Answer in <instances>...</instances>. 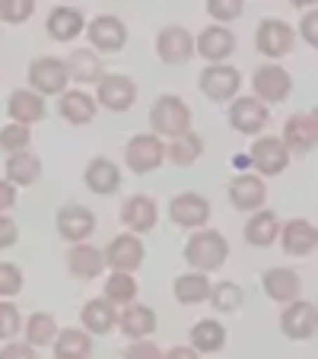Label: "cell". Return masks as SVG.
I'll use <instances>...</instances> for the list:
<instances>
[{
    "label": "cell",
    "instance_id": "11",
    "mask_svg": "<svg viewBox=\"0 0 318 359\" xmlns=\"http://www.w3.org/2000/svg\"><path fill=\"white\" fill-rule=\"evenodd\" d=\"M156 55L169 67H182L194 57V35L182 26H166L156 35Z\"/></svg>",
    "mask_w": 318,
    "mask_h": 359
},
{
    "label": "cell",
    "instance_id": "5",
    "mask_svg": "<svg viewBox=\"0 0 318 359\" xmlns=\"http://www.w3.org/2000/svg\"><path fill=\"white\" fill-rule=\"evenodd\" d=\"M197 86H201V93L207 95L210 102H230L239 95V89H242V74H239L232 64H207V67L201 70V76H197Z\"/></svg>",
    "mask_w": 318,
    "mask_h": 359
},
{
    "label": "cell",
    "instance_id": "3",
    "mask_svg": "<svg viewBox=\"0 0 318 359\" xmlns=\"http://www.w3.org/2000/svg\"><path fill=\"white\" fill-rule=\"evenodd\" d=\"M290 159L293 156L286 153L284 140L274 134H258L255 143H251V149H249V165L261 178H274V175H280V172H286Z\"/></svg>",
    "mask_w": 318,
    "mask_h": 359
},
{
    "label": "cell",
    "instance_id": "9",
    "mask_svg": "<svg viewBox=\"0 0 318 359\" xmlns=\"http://www.w3.org/2000/svg\"><path fill=\"white\" fill-rule=\"evenodd\" d=\"M284 147L290 156H309L312 149H315V140H318V118L315 111H296V115L286 118L284 124Z\"/></svg>",
    "mask_w": 318,
    "mask_h": 359
},
{
    "label": "cell",
    "instance_id": "39",
    "mask_svg": "<svg viewBox=\"0 0 318 359\" xmlns=\"http://www.w3.org/2000/svg\"><path fill=\"white\" fill-rule=\"evenodd\" d=\"M242 286L232 283V280H223V283H210V302L217 312H236L239 305H242Z\"/></svg>",
    "mask_w": 318,
    "mask_h": 359
},
{
    "label": "cell",
    "instance_id": "14",
    "mask_svg": "<svg viewBox=\"0 0 318 359\" xmlns=\"http://www.w3.org/2000/svg\"><path fill=\"white\" fill-rule=\"evenodd\" d=\"M105 267L112 271H124V273H134L137 267L143 264V242L134 236V232H124V236H115L105 248Z\"/></svg>",
    "mask_w": 318,
    "mask_h": 359
},
{
    "label": "cell",
    "instance_id": "23",
    "mask_svg": "<svg viewBox=\"0 0 318 359\" xmlns=\"http://www.w3.org/2000/svg\"><path fill=\"white\" fill-rule=\"evenodd\" d=\"M95 99L89 93H83V89H64L61 95H58V111H61V118L67 124H74V128H83V124H89L95 118Z\"/></svg>",
    "mask_w": 318,
    "mask_h": 359
},
{
    "label": "cell",
    "instance_id": "12",
    "mask_svg": "<svg viewBox=\"0 0 318 359\" xmlns=\"http://www.w3.org/2000/svg\"><path fill=\"white\" fill-rule=\"evenodd\" d=\"M169 219L178 229H201L210 219V201L197 191H182L169 201Z\"/></svg>",
    "mask_w": 318,
    "mask_h": 359
},
{
    "label": "cell",
    "instance_id": "17",
    "mask_svg": "<svg viewBox=\"0 0 318 359\" xmlns=\"http://www.w3.org/2000/svg\"><path fill=\"white\" fill-rule=\"evenodd\" d=\"M280 245H284V251L290 255V258H305V255H312L318 245V229L312 219H290V223H280Z\"/></svg>",
    "mask_w": 318,
    "mask_h": 359
},
{
    "label": "cell",
    "instance_id": "34",
    "mask_svg": "<svg viewBox=\"0 0 318 359\" xmlns=\"http://www.w3.org/2000/svg\"><path fill=\"white\" fill-rule=\"evenodd\" d=\"M201 156H204V140L194 130H185V134L172 137V140L166 143V159H169L172 165H178V169L194 165Z\"/></svg>",
    "mask_w": 318,
    "mask_h": 359
},
{
    "label": "cell",
    "instance_id": "46",
    "mask_svg": "<svg viewBox=\"0 0 318 359\" xmlns=\"http://www.w3.org/2000/svg\"><path fill=\"white\" fill-rule=\"evenodd\" d=\"M16 238H20V226H16V219L7 217V213H0V251L13 248Z\"/></svg>",
    "mask_w": 318,
    "mask_h": 359
},
{
    "label": "cell",
    "instance_id": "49",
    "mask_svg": "<svg viewBox=\"0 0 318 359\" xmlns=\"http://www.w3.org/2000/svg\"><path fill=\"white\" fill-rule=\"evenodd\" d=\"M13 203H16V184L4 178V182H0V213H7Z\"/></svg>",
    "mask_w": 318,
    "mask_h": 359
},
{
    "label": "cell",
    "instance_id": "48",
    "mask_svg": "<svg viewBox=\"0 0 318 359\" xmlns=\"http://www.w3.org/2000/svg\"><path fill=\"white\" fill-rule=\"evenodd\" d=\"M315 26H318L315 7H309V10H305V16H303V22H299V35L305 39V45H309V48H315V45H318V32H315Z\"/></svg>",
    "mask_w": 318,
    "mask_h": 359
},
{
    "label": "cell",
    "instance_id": "50",
    "mask_svg": "<svg viewBox=\"0 0 318 359\" xmlns=\"http://www.w3.org/2000/svg\"><path fill=\"white\" fill-rule=\"evenodd\" d=\"M169 356H197V350L194 346H172Z\"/></svg>",
    "mask_w": 318,
    "mask_h": 359
},
{
    "label": "cell",
    "instance_id": "36",
    "mask_svg": "<svg viewBox=\"0 0 318 359\" xmlns=\"http://www.w3.org/2000/svg\"><path fill=\"white\" fill-rule=\"evenodd\" d=\"M191 346L197 353H220L226 346V327L217 318H204L191 327Z\"/></svg>",
    "mask_w": 318,
    "mask_h": 359
},
{
    "label": "cell",
    "instance_id": "15",
    "mask_svg": "<svg viewBox=\"0 0 318 359\" xmlns=\"http://www.w3.org/2000/svg\"><path fill=\"white\" fill-rule=\"evenodd\" d=\"M232 51H236V35H232V29L220 26V22L207 26L194 39V55L204 57L207 64H223Z\"/></svg>",
    "mask_w": 318,
    "mask_h": 359
},
{
    "label": "cell",
    "instance_id": "35",
    "mask_svg": "<svg viewBox=\"0 0 318 359\" xmlns=\"http://www.w3.org/2000/svg\"><path fill=\"white\" fill-rule=\"evenodd\" d=\"M67 76L74 83H99L102 80V61L93 48H77L70 51L67 61Z\"/></svg>",
    "mask_w": 318,
    "mask_h": 359
},
{
    "label": "cell",
    "instance_id": "44",
    "mask_svg": "<svg viewBox=\"0 0 318 359\" xmlns=\"http://www.w3.org/2000/svg\"><path fill=\"white\" fill-rule=\"evenodd\" d=\"M22 290V271L16 264L0 261V299H10Z\"/></svg>",
    "mask_w": 318,
    "mask_h": 359
},
{
    "label": "cell",
    "instance_id": "38",
    "mask_svg": "<svg viewBox=\"0 0 318 359\" xmlns=\"http://www.w3.org/2000/svg\"><path fill=\"white\" fill-rule=\"evenodd\" d=\"M102 296L109 299L115 309H124L128 302L137 299V280L134 273H124V271H112V277L105 280V292Z\"/></svg>",
    "mask_w": 318,
    "mask_h": 359
},
{
    "label": "cell",
    "instance_id": "26",
    "mask_svg": "<svg viewBox=\"0 0 318 359\" xmlns=\"http://www.w3.org/2000/svg\"><path fill=\"white\" fill-rule=\"evenodd\" d=\"M67 271L74 273L77 280H95L105 271V255H102L95 245L74 242V248H70V255H67Z\"/></svg>",
    "mask_w": 318,
    "mask_h": 359
},
{
    "label": "cell",
    "instance_id": "28",
    "mask_svg": "<svg viewBox=\"0 0 318 359\" xmlns=\"http://www.w3.org/2000/svg\"><path fill=\"white\" fill-rule=\"evenodd\" d=\"M121 327V334L128 340H137V337H150L156 331V312L150 305H137V302H128L124 305V312L118 315L115 321Z\"/></svg>",
    "mask_w": 318,
    "mask_h": 359
},
{
    "label": "cell",
    "instance_id": "10",
    "mask_svg": "<svg viewBox=\"0 0 318 359\" xmlns=\"http://www.w3.org/2000/svg\"><path fill=\"white\" fill-rule=\"evenodd\" d=\"M67 64L61 57H35L29 64V89H35L39 95H61L67 89Z\"/></svg>",
    "mask_w": 318,
    "mask_h": 359
},
{
    "label": "cell",
    "instance_id": "6",
    "mask_svg": "<svg viewBox=\"0 0 318 359\" xmlns=\"http://www.w3.org/2000/svg\"><path fill=\"white\" fill-rule=\"evenodd\" d=\"M251 89H255V99H261L264 105H280V102H286L293 93V76H290V70H284L277 61H271L255 70Z\"/></svg>",
    "mask_w": 318,
    "mask_h": 359
},
{
    "label": "cell",
    "instance_id": "30",
    "mask_svg": "<svg viewBox=\"0 0 318 359\" xmlns=\"http://www.w3.org/2000/svg\"><path fill=\"white\" fill-rule=\"evenodd\" d=\"M58 359H86L93 353V334L86 327H58V337L51 344Z\"/></svg>",
    "mask_w": 318,
    "mask_h": 359
},
{
    "label": "cell",
    "instance_id": "7",
    "mask_svg": "<svg viewBox=\"0 0 318 359\" xmlns=\"http://www.w3.org/2000/svg\"><path fill=\"white\" fill-rule=\"evenodd\" d=\"M293 45H296V29H293L286 20H261L258 22L255 48L264 57L280 61V57H286L293 51Z\"/></svg>",
    "mask_w": 318,
    "mask_h": 359
},
{
    "label": "cell",
    "instance_id": "41",
    "mask_svg": "<svg viewBox=\"0 0 318 359\" xmlns=\"http://www.w3.org/2000/svg\"><path fill=\"white\" fill-rule=\"evenodd\" d=\"M35 13V0H0V22H10V26H20L29 22Z\"/></svg>",
    "mask_w": 318,
    "mask_h": 359
},
{
    "label": "cell",
    "instance_id": "29",
    "mask_svg": "<svg viewBox=\"0 0 318 359\" xmlns=\"http://www.w3.org/2000/svg\"><path fill=\"white\" fill-rule=\"evenodd\" d=\"M4 172H7V182H13L16 188H32L41 175V159L32 149H16V153H10Z\"/></svg>",
    "mask_w": 318,
    "mask_h": 359
},
{
    "label": "cell",
    "instance_id": "42",
    "mask_svg": "<svg viewBox=\"0 0 318 359\" xmlns=\"http://www.w3.org/2000/svg\"><path fill=\"white\" fill-rule=\"evenodd\" d=\"M245 10V0H207V13L213 22L220 26H230L232 20H239Z\"/></svg>",
    "mask_w": 318,
    "mask_h": 359
},
{
    "label": "cell",
    "instance_id": "4",
    "mask_svg": "<svg viewBox=\"0 0 318 359\" xmlns=\"http://www.w3.org/2000/svg\"><path fill=\"white\" fill-rule=\"evenodd\" d=\"M163 163H166V143H163V137L137 134V137H131L128 147H124V165H128L134 175L156 172Z\"/></svg>",
    "mask_w": 318,
    "mask_h": 359
},
{
    "label": "cell",
    "instance_id": "22",
    "mask_svg": "<svg viewBox=\"0 0 318 359\" xmlns=\"http://www.w3.org/2000/svg\"><path fill=\"white\" fill-rule=\"evenodd\" d=\"M261 283H264V292H267L274 302L286 305L296 296H303V277H299L293 267H271V271H264Z\"/></svg>",
    "mask_w": 318,
    "mask_h": 359
},
{
    "label": "cell",
    "instance_id": "13",
    "mask_svg": "<svg viewBox=\"0 0 318 359\" xmlns=\"http://www.w3.org/2000/svg\"><path fill=\"white\" fill-rule=\"evenodd\" d=\"M95 102L109 111H131L137 102V83L124 74H109L95 83Z\"/></svg>",
    "mask_w": 318,
    "mask_h": 359
},
{
    "label": "cell",
    "instance_id": "21",
    "mask_svg": "<svg viewBox=\"0 0 318 359\" xmlns=\"http://www.w3.org/2000/svg\"><path fill=\"white\" fill-rule=\"evenodd\" d=\"M156 219H159V210H156V201L147 194H131L128 201L121 203V223L128 226L131 232H153Z\"/></svg>",
    "mask_w": 318,
    "mask_h": 359
},
{
    "label": "cell",
    "instance_id": "16",
    "mask_svg": "<svg viewBox=\"0 0 318 359\" xmlns=\"http://www.w3.org/2000/svg\"><path fill=\"white\" fill-rule=\"evenodd\" d=\"M55 226L64 242H86L95 232V213L89 207H80V203H67L58 210Z\"/></svg>",
    "mask_w": 318,
    "mask_h": 359
},
{
    "label": "cell",
    "instance_id": "47",
    "mask_svg": "<svg viewBox=\"0 0 318 359\" xmlns=\"http://www.w3.org/2000/svg\"><path fill=\"white\" fill-rule=\"evenodd\" d=\"M124 356H153V359H159L163 350H159L150 337H137V340H131V346L124 350Z\"/></svg>",
    "mask_w": 318,
    "mask_h": 359
},
{
    "label": "cell",
    "instance_id": "2",
    "mask_svg": "<svg viewBox=\"0 0 318 359\" xmlns=\"http://www.w3.org/2000/svg\"><path fill=\"white\" fill-rule=\"evenodd\" d=\"M150 128H153L156 137H166V140L191 130L188 102H185L182 95H169V93L159 95V99L153 102V109H150Z\"/></svg>",
    "mask_w": 318,
    "mask_h": 359
},
{
    "label": "cell",
    "instance_id": "27",
    "mask_svg": "<svg viewBox=\"0 0 318 359\" xmlns=\"http://www.w3.org/2000/svg\"><path fill=\"white\" fill-rule=\"evenodd\" d=\"M280 236V217L274 210H264V207H258V210H251L249 223H245V242L255 245V248H267V245H274Z\"/></svg>",
    "mask_w": 318,
    "mask_h": 359
},
{
    "label": "cell",
    "instance_id": "40",
    "mask_svg": "<svg viewBox=\"0 0 318 359\" xmlns=\"http://www.w3.org/2000/svg\"><path fill=\"white\" fill-rule=\"evenodd\" d=\"M29 143H32V130H29V124L10 121L7 128H0V149H4V153L29 149Z\"/></svg>",
    "mask_w": 318,
    "mask_h": 359
},
{
    "label": "cell",
    "instance_id": "43",
    "mask_svg": "<svg viewBox=\"0 0 318 359\" xmlns=\"http://www.w3.org/2000/svg\"><path fill=\"white\" fill-rule=\"evenodd\" d=\"M20 327H22L20 309H16L10 299H0V340L20 337Z\"/></svg>",
    "mask_w": 318,
    "mask_h": 359
},
{
    "label": "cell",
    "instance_id": "37",
    "mask_svg": "<svg viewBox=\"0 0 318 359\" xmlns=\"http://www.w3.org/2000/svg\"><path fill=\"white\" fill-rule=\"evenodd\" d=\"M22 331H26V340L35 346V350H45V346H51L58 337V321H55V315L35 312V315H29Z\"/></svg>",
    "mask_w": 318,
    "mask_h": 359
},
{
    "label": "cell",
    "instance_id": "8",
    "mask_svg": "<svg viewBox=\"0 0 318 359\" xmlns=\"http://www.w3.org/2000/svg\"><path fill=\"white\" fill-rule=\"evenodd\" d=\"M230 124L236 134H245V137H258L264 128H267V121H271V111H267V105H264L261 99H255V95H236V99H230Z\"/></svg>",
    "mask_w": 318,
    "mask_h": 359
},
{
    "label": "cell",
    "instance_id": "24",
    "mask_svg": "<svg viewBox=\"0 0 318 359\" xmlns=\"http://www.w3.org/2000/svg\"><path fill=\"white\" fill-rule=\"evenodd\" d=\"M7 115L16 124H39L45 118V95H39L35 89H16L7 99Z\"/></svg>",
    "mask_w": 318,
    "mask_h": 359
},
{
    "label": "cell",
    "instance_id": "20",
    "mask_svg": "<svg viewBox=\"0 0 318 359\" xmlns=\"http://www.w3.org/2000/svg\"><path fill=\"white\" fill-rule=\"evenodd\" d=\"M230 201L236 210H258V207H264V201H267V184H264V178L258 175V172H242V175H236L230 182Z\"/></svg>",
    "mask_w": 318,
    "mask_h": 359
},
{
    "label": "cell",
    "instance_id": "45",
    "mask_svg": "<svg viewBox=\"0 0 318 359\" xmlns=\"http://www.w3.org/2000/svg\"><path fill=\"white\" fill-rule=\"evenodd\" d=\"M35 356V346L29 344V340H4V346H0V359H32Z\"/></svg>",
    "mask_w": 318,
    "mask_h": 359
},
{
    "label": "cell",
    "instance_id": "19",
    "mask_svg": "<svg viewBox=\"0 0 318 359\" xmlns=\"http://www.w3.org/2000/svg\"><path fill=\"white\" fill-rule=\"evenodd\" d=\"M280 331L290 340H309L315 334V302L299 296L286 302L284 315H280Z\"/></svg>",
    "mask_w": 318,
    "mask_h": 359
},
{
    "label": "cell",
    "instance_id": "1",
    "mask_svg": "<svg viewBox=\"0 0 318 359\" xmlns=\"http://www.w3.org/2000/svg\"><path fill=\"white\" fill-rule=\"evenodd\" d=\"M230 258V242H226L223 232L217 229H197L191 232V238L185 242V261H188L191 271H201V273H213L226 264Z\"/></svg>",
    "mask_w": 318,
    "mask_h": 359
},
{
    "label": "cell",
    "instance_id": "33",
    "mask_svg": "<svg viewBox=\"0 0 318 359\" xmlns=\"http://www.w3.org/2000/svg\"><path fill=\"white\" fill-rule=\"evenodd\" d=\"M172 296H175L178 305H201V302H207V296H210L207 273H201V271L178 273L175 283H172Z\"/></svg>",
    "mask_w": 318,
    "mask_h": 359
},
{
    "label": "cell",
    "instance_id": "31",
    "mask_svg": "<svg viewBox=\"0 0 318 359\" xmlns=\"http://www.w3.org/2000/svg\"><path fill=\"white\" fill-rule=\"evenodd\" d=\"M80 32H86V20L77 7H55L48 13V35L55 41H74Z\"/></svg>",
    "mask_w": 318,
    "mask_h": 359
},
{
    "label": "cell",
    "instance_id": "51",
    "mask_svg": "<svg viewBox=\"0 0 318 359\" xmlns=\"http://www.w3.org/2000/svg\"><path fill=\"white\" fill-rule=\"evenodd\" d=\"M286 4H293L296 10H309V7H315L318 0H286Z\"/></svg>",
    "mask_w": 318,
    "mask_h": 359
},
{
    "label": "cell",
    "instance_id": "32",
    "mask_svg": "<svg viewBox=\"0 0 318 359\" xmlns=\"http://www.w3.org/2000/svg\"><path fill=\"white\" fill-rule=\"evenodd\" d=\"M115 321H118V309L105 296L89 299L80 312V325L86 327L89 334H95V337H99V334H109L112 327H115Z\"/></svg>",
    "mask_w": 318,
    "mask_h": 359
},
{
    "label": "cell",
    "instance_id": "25",
    "mask_svg": "<svg viewBox=\"0 0 318 359\" xmlns=\"http://www.w3.org/2000/svg\"><path fill=\"white\" fill-rule=\"evenodd\" d=\"M83 182H86V188L93 191V194L109 197V194H115L118 184H121V172H118V165L112 163V159L95 156V159H89L86 172H83Z\"/></svg>",
    "mask_w": 318,
    "mask_h": 359
},
{
    "label": "cell",
    "instance_id": "18",
    "mask_svg": "<svg viewBox=\"0 0 318 359\" xmlns=\"http://www.w3.org/2000/svg\"><path fill=\"white\" fill-rule=\"evenodd\" d=\"M86 35H89V45H93L95 51H121V48L128 45V26L112 13L95 16V20L86 26Z\"/></svg>",
    "mask_w": 318,
    "mask_h": 359
}]
</instances>
